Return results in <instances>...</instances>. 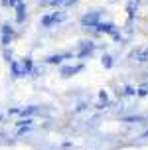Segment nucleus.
I'll use <instances>...</instances> for the list:
<instances>
[{
  "label": "nucleus",
  "instance_id": "nucleus-4",
  "mask_svg": "<svg viewBox=\"0 0 148 150\" xmlns=\"http://www.w3.org/2000/svg\"><path fill=\"white\" fill-rule=\"evenodd\" d=\"M12 38H14V32H12V28H10L8 24H4V26H2V44L8 45L10 42H12Z\"/></svg>",
  "mask_w": 148,
  "mask_h": 150
},
{
  "label": "nucleus",
  "instance_id": "nucleus-9",
  "mask_svg": "<svg viewBox=\"0 0 148 150\" xmlns=\"http://www.w3.org/2000/svg\"><path fill=\"white\" fill-rule=\"evenodd\" d=\"M103 65H105V67H111V65H113V61H111L109 55H105V57H103Z\"/></svg>",
  "mask_w": 148,
  "mask_h": 150
},
{
  "label": "nucleus",
  "instance_id": "nucleus-8",
  "mask_svg": "<svg viewBox=\"0 0 148 150\" xmlns=\"http://www.w3.org/2000/svg\"><path fill=\"white\" fill-rule=\"evenodd\" d=\"M134 8H138V0H130L128 2V14L134 16Z\"/></svg>",
  "mask_w": 148,
  "mask_h": 150
},
{
  "label": "nucleus",
  "instance_id": "nucleus-1",
  "mask_svg": "<svg viewBox=\"0 0 148 150\" xmlns=\"http://www.w3.org/2000/svg\"><path fill=\"white\" fill-rule=\"evenodd\" d=\"M10 67H12L14 77H24V75H28L30 71H32V59L26 57V59H22V61H12Z\"/></svg>",
  "mask_w": 148,
  "mask_h": 150
},
{
  "label": "nucleus",
  "instance_id": "nucleus-10",
  "mask_svg": "<svg viewBox=\"0 0 148 150\" xmlns=\"http://www.w3.org/2000/svg\"><path fill=\"white\" fill-rule=\"evenodd\" d=\"M6 4H10V6H16V4H20V0H6Z\"/></svg>",
  "mask_w": 148,
  "mask_h": 150
},
{
  "label": "nucleus",
  "instance_id": "nucleus-3",
  "mask_svg": "<svg viewBox=\"0 0 148 150\" xmlns=\"http://www.w3.org/2000/svg\"><path fill=\"white\" fill-rule=\"evenodd\" d=\"M81 24L85 26V28H97L99 24H101V16H99V12H91V14H85L81 18Z\"/></svg>",
  "mask_w": 148,
  "mask_h": 150
},
{
  "label": "nucleus",
  "instance_id": "nucleus-5",
  "mask_svg": "<svg viewBox=\"0 0 148 150\" xmlns=\"http://www.w3.org/2000/svg\"><path fill=\"white\" fill-rule=\"evenodd\" d=\"M77 0H44V6H71Z\"/></svg>",
  "mask_w": 148,
  "mask_h": 150
},
{
  "label": "nucleus",
  "instance_id": "nucleus-6",
  "mask_svg": "<svg viewBox=\"0 0 148 150\" xmlns=\"http://www.w3.org/2000/svg\"><path fill=\"white\" fill-rule=\"evenodd\" d=\"M77 71H81V65H73V67H63V69H61V75H63V77H69V75L77 73Z\"/></svg>",
  "mask_w": 148,
  "mask_h": 150
},
{
  "label": "nucleus",
  "instance_id": "nucleus-2",
  "mask_svg": "<svg viewBox=\"0 0 148 150\" xmlns=\"http://www.w3.org/2000/svg\"><path fill=\"white\" fill-rule=\"evenodd\" d=\"M67 18L65 12H53V14H47L42 18V26H45V28H50V26H53V24H59V22H63Z\"/></svg>",
  "mask_w": 148,
  "mask_h": 150
},
{
  "label": "nucleus",
  "instance_id": "nucleus-7",
  "mask_svg": "<svg viewBox=\"0 0 148 150\" xmlns=\"http://www.w3.org/2000/svg\"><path fill=\"white\" fill-rule=\"evenodd\" d=\"M16 10H18V14H16V20H18V22H24V12H26V6H24V4H18V8H16Z\"/></svg>",
  "mask_w": 148,
  "mask_h": 150
}]
</instances>
